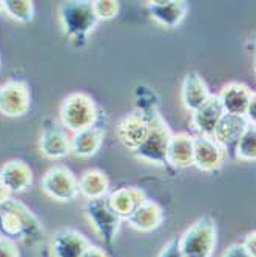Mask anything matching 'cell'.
Here are the masks:
<instances>
[{"label": "cell", "mask_w": 256, "mask_h": 257, "mask_svg": "<svg viewBox=\"0 0 256 257\" xmlns=\"http://www.w3.org/2000/svg\"><path fill=\"white\" fill-rule=\"evenodd\" d=\"M0 237L36 245L43 240V228L31 209L11 196L0 206Z\"/></svg>", "instance_id": "1"}, {"label": "cell", "mask_w": 256, "mask_h": 257, "mask_svg": "<svg viewBox=\"0 0 256 257\" xmlns=\"http://www.w3.org/2000/svg\"><path fill=\"white\" fill-rule=\"evenodd\" d=\"M59 20L65 37L77 48L88 43L91 33L98 27V17L88 0H68L59 7Z\"/></svg>", "instance_id": "2"}, {"label": "cell", "mask_w": 256, "mask_h": 257, "mask_svg": "<svg viewBox=\"0 0 256 257\" xmlns=\"http://www.w3.org/2000/svg\"><path fill=\"white\" fill-rule=\"evenodd\" d=\"M218 243V226L213 216L196 219L179 237L182 257H212Z\"/></svg>", "instance_id": "3"}, {"label": "cell", "mask_w": 256, "mask_h": 257, "mask_svg": "<svg viewBox=\"0 0 256 257\" xmlns=\"http://www.w3.org/2000/svg\"><path fill=\"white\" fill-rule=\"evenodd\" d=\"M59 117L60 125L66 131H71L74 134L95 125L101 119V114L95 99L88 96L87 92L79 91L71 92L62 100Z\"/></svg>", "instance_id": "4"}, {"label": "cell", "mask_w": 256, "mask_h": 257, "mask_svg": "<svg viewBox=\"0 0 256 257\" xmlns=\"http://www.w3.org/2000/svg\"><path fill=\"white\" fill-rule=\"evenodd\" d=\"M85 216L102 243L107 248H111L118 237L122 219L114 213L108 197L88 200L85 205Z\"/></svg>", "instance_id": "5"}, {"label": "cell", "mask_w": 256, "mask_h": 257, "mask_svg": "<svg viewBox=\"0 0 256 257\" xmlns=\"http://www.w3.org/2000/svg\"><path fill=\"white\" fill-rule=\"evenodd\" d=\"M42 191L56 202H73L79 196V179L63 167L54 165L42 176Z\"/></svg>", "instance_id": "6"}, {"label": "cell", "mask_w": 256, "mask_h": 257, "mask_svg": "<svg viewBox=\"0 0 256 257\" xmlns=\"http://www.w3.org/2000/svg\"><path fill=\"white\" fill-rule=\"evenodd\" d=\"M31 108V91L27 82L11 79L0 85V114L5 117H23Z\"/></svg>", "instance_id": "7"}, {"label": "cell", "mask_w": 256, "mask_h": 257, "mask_svg": "<svg viewBox=\"0 0 256 257\" xmlns=\"http://www.w3.org/2000/svg\"><path fill=\"white\" fill-rule=\"evenodd\" d=\"M247 126L248 122L244 115L224 114L218 128L215 130V142L222 148L225 157H228L230 160H236V148Z\"/></svg>", "instance_id": "8"}, {"label": "cell", "mask_w": 256, "mask_h": 257, "mask_svg": "<svg viewBox=\"0 0 256 257\" xmlns=\"http://www.w3.org/2000/svg\"><path fill=\"white\" fill-rule=\"evenodd\" d=\"M91 243L74 228H59L50 239V257H82Z\"/></svg>", "instance_id": "9"}, {"label": "cell", "mask_w": 256, "mask_h": 257, "mask_svg": "<svg viewBox=\"0 0 256 257\" xmlns=\"http://www.w3.org/2000/svg\"><path fill=\"white\" fill-rule=\"evenodd\" d=\"M69 140H71V136H68V131L62 125L48 123L45 125L39 137V151L50 160L65 159L68 154H71Z\"/></svg>", "instance_id": "10"}, {"label": "cell", "mask_w": 256, "mask_h": 257, "mask_svg": "<svg viewBox=\"0 0 256 257\" xmlns=\"http://www.w3.org/2000/svg\"><path fill=\"white\" fill-rule=\"evenodd\" d=\"M147 11L160 27L175 30L187 16L189 2L185 0H150L147 2Z\"/></svg>", "instance_id": "11"}, {"label": "cell", "mask_w": 256, "mask_h": 257, "mask_svg": "<svg viewBox=\"0 0 256 257\" xmlns=\"http://www.w3.org/2000/svg\"><path fill=\"white\" fill-rule=\"evenodd\" d=\"M225 154L213 137L195 136L193 167L202 173H216L224 165Z\"/></svg>", "instance_id": "12"}, {"label": "cell", "mask_w": 256, "mask_h": 257, "mask_svg": "<svg viewBox=\"0 0 256 257\" xmlns=\"http://www.w3.org/2000/svg\"><path fill=\"white\" fill-rule=\"evenodd\" d=\"M148 133H150V123L139 111L128 114L118 125L119 142L130 151H134L141 147L144 144V140L147 139Z\"/></svg>", "instance_id": "13"}, {"label": "cell", "mask_w": 256, "mask_h": 257, "mask_svg": "<svg viewBox=\"0 0 256 257\" xmlns=\"http://www.w3.org/2000/svg\"><path fill=\"white\" fill-rule=\"evenodd\" d=\"M213 94L210 92V88L199 73L190 71L185 74L181 85V102L185 109L190 112L196 111L205 102L210 100Z\"/></svg>", "instance_id": "14"}, {"label": "cell", "mask_w": 256, "mask_h": 257, "mask_svg": "<svg viewBox=\"0 0 256 257\" xmlns=\"http://www.w3.org/2000/svg\"><path fill=\"white\" fill-rule=\"evenodd\" d=\"M0 182L11 196L20 194L31 186L33 171L23 160L13 159L0 167Z\"/></svg>", "instance_id": "15"}, {"label": "cell", "mask_w": 256, "mask_h": 257, "mask_svg": "<svg viewBox=\"0 0 256 257\" xmlns=\"http://www.w3.org/2000/svg\"><path fill=\"white\" fill-rule=\"evenodd\" d=\"M224 114L225 112L218 96H212L210 100L192 112V126L198 133V136L213 137L215 130L218 128Z\"/></svg>", "instance_id": "16"}, {"label": "cell", "mask_w": 256, "mask_h": 257, "mask_svg": "<svg viewBox=\"0 0 256 257\" xmlns=\"http://www.w3.org/2000/svg\"><path fill=\"white\" fill-rule=\"evenodd\" d=\"M101 120V119H99ZM96 122L93 126L82 130L79 133H74L69 140V147H71V154L77 157H93L96 156L101 150L104 139H105V130L101 125V122Z\"/></svg>", "instance_id": "17"}, {"label": "cell", "mask_w": 256, "mask_h": 257, "mask_svg": "<svg viewBox=\"0 0 256 257\" xmlns=\"http://www.w3.org/2000/svg\"><path fill=\"white\" fill-rule=\"evenodd\" d=\"M107 197L114 213L122 220H127L148 199L145 193L136 186H121V188L111 191Z\"/></svg>", "instance_id": "18"}, {"label": "cell", "mask_w": 256, "mask_h": 257, "mask_svg": "<svg viewBox=\"0 0 256 257\" xmlns=\"http://www.w3.org/2000/svg\"><path fill=\"white\" fill-rule=\"evenodd\" d=\"M251 89L241 82H230L222 86L221 92L218 94V99L222 105V109L225 114L231 115H245Z\"/></svg>", "instance_id": "19"}, {"label": "cell", "mask_w": 256, "mask_h": 257, "mask_svg": "<svg viewBox=\"0 0 256 257\" xmlns=\"http://www.w3.org/2000/svg\"><path fill=\"white\" fill-rule=\"evenodd\" d=\"M193 151H195V136L187 133L172 134L167 160L172 170H182L193 167Z\"/></svg>", "instance_id": "20"}, {"label": "cell", "mask_w": 256, "mask_h": 257, "mask_svg": "<svg viewBox=\"0 0 256 257\" xmlns=\"http://www.w3.org/2000/svg\"><path fill=\"white\" fill-rule=\"evenodd\" d=\"M164 219H165V214H164L162 206L157 202L147 199L127 219V222L133 229H136L139 232H151L162 225Z\"/></svg>", "instance_id": "21"}, {"label": "cell", "mask_w": 256, "mask_h": 257, "mask_svg": "<svg viewBox=\"0 0 256 257\" xmlns=\"http://www.w3.org/2000/svg\"><path fill=\"white\" fill-rule=\"evenodd\" d=\"M111 193L110 180L101 170H87L79 177V194L87 200L107 197Z\"/></svg>", "instance_id": "22"}, {"label": "cell", "mask_w": 256, "mask_h": 257, "mask_svg": "<svg viewBox=\"0 0 256 257\" xmlns=\"http://www.w3.org/2000/svg\"><path fill=\"white\" fill-rule=\"evenodd\" d=\"M4 14L19 23H31L36 16L34 4L30 0H2Z\"/></svg>", "instance_id": "23"}, {"label": "cell", "mask_w": 256, "mask_h": 257, "mask_svg": "<svg viewBox=\"0 0 256 257\" xmlns=\"http://www.w3.org/2000/svg\"><path fill=\"white\" fill-rule=\"evenodd\" d=\"M236 160L242 162H256V126H247L245 133L242 134L238 148H236Z\"/></svg>", "instance_id": "24"}, {"label": "cell", "mask_w": 256, "mask_h": 257, "mask_svg": "<svg viewBox=\"0 0 256 257\" xmlns=\"http://www.w3.org/2000/svg\"><path fill=\"white\" fill-rule=\"evenodd\" d=\"M119 2H114V0H96V2H93V10H95L99 22L113 20L119 14Z\"/></svg>", "instance_id": "25"}, {"label": "cell", "mask_w": 256, "mask_h": 257, "mask_svg": "<svg viewBox=\"0 0 256 257\" xmlns=\"http://www.w3.org/2000/svg\"><path fill=\"white\" fill-rule=\"evenodd\" d=\"M0 257H20L17 243L0 237Z\"/></svg>", "instance_id": "26"}, {"label": "cell", "mask_w": 256, "mask_h": 257, "mask_svg": "<svg viewBox=\"0 0 256 257\" xmlns=\"http://www.w3.org/2000/svg\"><path fill=\"white\" fill-rule=\"evenodd\" d=\"M157 257H182L179 251V237H172L164 246H162Z\"/></svg>", "instance_id": "27"}, {"label": "cell", "mask_w": 256, "mask_h": 257, "mask_svg": "<svg viewBox=\"0 0 256 257\" xmlns=\"http://www.w3.org/2000/svg\"><path fill=\"white\" fill-rule=\"evenodd\" d=\"M221 257H251V254L247 251V248L242 245V242H236V243H231L230 246H227L224 249V252L221 254Z\"/></svg>", "instance_id": "28"}, {"label": "cell", "mask_w": 256, "mask_h": 257, "mask_svg": "<svg viewBox=\"0 0 256 257\" xmlns=\"http://www.w3.org/2000/svg\"><path fill=\"white\" fill-rule=\"evenodd\" d=\"M244 117L247 119V122L250 125L256 126V91L251 92V97H250V102H248V106H247V111H245Z\"/></svg>", "instance_id": "29"}, {"label": "cell", "mask_w": 256, "mask_h": 257, "mask_svg": "<svg viewBox=\"0 0 256 257\" xmlns=\"http://www.w3.org/2000/svg\"><path fill=\"white\" fill-rule=\"evenodd\" d=\"M242 245L247 248V251L251 254V257H256V229L248 232V234L244 237Z\"/></svg>", "instance_id": "30"}, {"label": "cell", "mask_w": 256, "mask_h": 257, "mask_svg": "<svg viewBox=\"0 0 256 257\" xmlns=\"http://www.w3.org/2000/svg\"><path fill=\"white\" fill-rule=\"evenodd\" d=\"M82 257H110V255H108V252L104 248L96 246V245H90L85 249V252H83Z\"/></svg>", "instance_id": "31"}, {"label": "cell", "mask_w": 256, "mask_h": 257, "mask_svg": "<svg viewBox=\"0 0 256 257\" xmlns=\"http://www.w3.org/2000/svg\"><path fill=\"white\" fill-rule=\"evenodd\" d=\"M10 197H11V194L8 193V190L4 186V183L0 182V206H2V205H4Z\"/></svg>", "instance_id": "32"}, {"label": "cell", "mask_w": 256, "mask_h": 257, "mask_svg": "<svg viewBox=\"0 0 256 257\" xmlns=\"http://www.w3.org/2000/svg\"><path fill=\"white\" fill-rule=\"evenodd\" d=\"M251 46H253V51H254V54H256V36H254V39H253V43H251Z\"/></svg>", "instance_id": "33"}, {"label": "cell", "mask_w": 256, "mask_h": 257, "mask_svg": "<svg viewBox=\"0 0 256 257\" xmlns=\"http://www.w3.org/2000/svg\"><path fill=\"white\" fill-rule=\"evenodd\" d=\"M253 74H254V79H256V60H254V65H253Z\"/></svg>", "instance_id": "34"}, {"label": "cell", "mask_w": 256, "mask_h": 257, "mask_svg": "<svg viewBox=\"0 0 256 257\" xmlns=\"http://www.w3.org/2000/svg\"><path fill=\"white\" fill-rule=\"evenodd\" d=\"M0 14H4V8H2V0H0Z\"/></svg>", "instance_id": "35"}]
</instances>
